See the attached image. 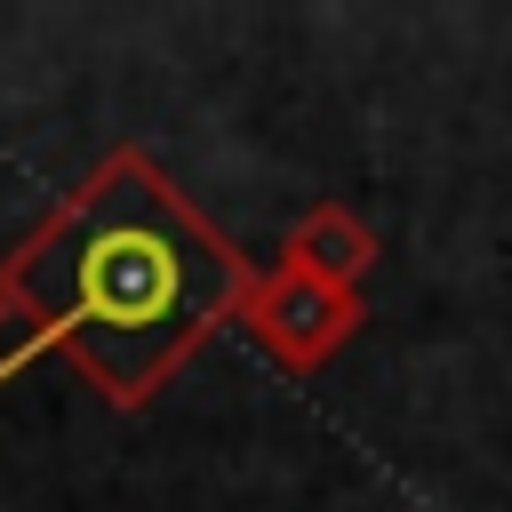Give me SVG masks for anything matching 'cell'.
Returning a JSON list of instances; mask_svg holds the SVG:
<instances>
[{
	"label": "cell",
	"instance_id": "1",
	"mask_svg": "<svg viewBox=\"0 0 512 512\" xmlns=\"http://www.w3.org/2000/svg\"><path fill=\"white\" fill-rule=\"evenodd\" d=\"M248 288L256 264L192 208V192L144 144H112L0 256V312L24 328L0 384L32 352H64L96 400L144 408L224 320H240Z\"/></svg>",
	"mask_w": 512,
	"mask_h": 512
},
{
	"label": "cell",
	"instance_id": "3",
	"mask_svg": "<svg viewBox=\"0 0 512 512\" xmlns=\"http://www.w3.org/2000/svg\"><path fill=\"white\" fill-rule=\"evenodd\" d=\"M376 224L368 216H352L344 200H312L296 224H288V240H280V264L288 272H304V280H320V288H352L360 296V280L376 272Z\"/></svg>",
	"mask_w": 512,
	"mask_h": 512
},
{
	"label": "cell",
	"instance_id": "4",
	"mask_svg": "<svg viewBox=\"0 0 512 512\" xmlns=\"http://www.w3.org/2000/svg\"><path fill=\"white\" fill-rule=\"evenodd\" d=\"M0 328H8V312H0Z\"/></svg>",
	"mask_w": 512,
	"mask_h": 512
},
{
	"label": "cell",
	"instance_id": "2",
	"mask_svg": "<svg viewBox=\"0 0 512 512\" xmlns=\"http://www.w3.org/2000/svg\"><path fill=\"white\" fill-rule=\"evenodd\" d=\"M360 320H368V304H360L352 288H320V280H304V272H288V264L256 272V288H248V304H240V328H248L288 376H320V368L360 336Z\"/></svg>",
	"mask_w": 512,
	"mask_h": 512
}]
</instances>
